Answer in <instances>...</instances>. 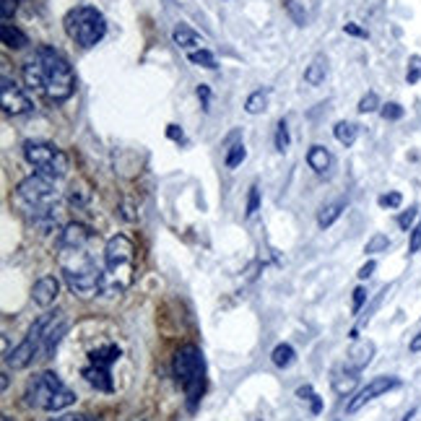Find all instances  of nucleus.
I'll return each instance as SVG.
<instances>
[{"mask_svg":"<svg viewBox=\"0 0 421 421\" xmlns=\"http://www.w3.org/2000/svg\"><path fill=\"white\" fill-rule=\"evenodd\" d=\"M0 102H3V112L6 115H26L34 107L32 99L26 97L21 86L8 76L0 78Z\"/></svg>","mask_w":421,"mask_h":421,"instance_id":"8","label":"nucleus"},{"mask_svg":"<svg viewBox=\"0 0 421 421\" xmlns=\"http://www.w3.org/2000/svg\"><path fill=\"white\" fill-rule=\"evenodd\" d=\"M187 60H190L193 65H198V68H205V71H216V68H218L214 53H211V50H205V47L187 53Z\"/></svg>","mask_w":421,"mask_h":421,"instance_id":"25","label":"nucleus"},{"mask_svg":"<svg viewBox=\"0 0 421 421\" xmlns=\"http://www.w3.org/2000/svg\"><path fill=\"white\" fill-rule=\"evenodd\" d=\"M167 138H169V140H177V143H180V140H185L183 128H180V125H167Z\"/></svg>","mask_w":421,"mask_h":421,"instance_id":"43","label":"nucleus"},{"mask_svg":"<svg viewBox=\"0 0 421 421\" xmlns=\"http://www.w3.org/2000/svg\"><path fill=\"white\" fill-rule=\"evenodd\" d=\"M286 11H289V16L294 19L297 26H304V24H307V13H304V8L297 0H286Z\"/></svg>","mask_w":421,"mask_h":421,"instance_id":"33","label":"nucleus"},{"mask_svg":"<svg viewBox=\"0 0 421 421\" xmlns=\"http://www.w3.org/2000/svg\"><path fill=\"white\" fill-rule=\"evenodd\" d=\"M297 398L310 400V403H312V413H320V411H323V400H320V395L312 390V385H302V388L297 390Z\"/></svg>","mask_w":421,"mask_h":421,"instance_id":"28","label":"nucleus"},{"mask_svg":"<svg viewBox=\"0 0 421 421\" xmlns=\"http://www.w3.org/2000/svg\"><path fill=\"white\" fill-rule=\"evenodd\" d=\"M245 159H247V149H245V143H234V146L229 149L224 164H227V169H237V167L245 162Z\"/></svg>","mask_w":421,"mask_h":421,"instance_id":"26","label":"nucleus"},{"mask_svg":"<svg viewBox=\"0 0 421 421\" xmlns=\"http://www.w3.org/2000/svg\"><path fill=\"white\" fill-rule=\"evenodd\" d=\"M94 239V232L84 224H68V227L60 232V239H57V247L60 250H81L86 247L88 242Z\"/></svg>","mask_w":421,"mask_h":421,"instance_id":"10","label":"nucleus"},{"mask_svg":"<svg viewBox=\"0 0 421 421\" xmlns=\"http://www.w3.org/2000/svg\"><path fill=\"white\" fill-rule=\"evenodd\" d=\"M65 32L81 47H94L104 39L107 34V19L104 13L91 8V6H78L73 11L65 13Z\"/></svg>","mask_w":421,"mask_h":421,"instance_id":"6","label":"nucleus"},{"mask_svg":"<svg viewBox=\"0 0 421 421\" xmlns=\"http://www.w3.org/2000/svg\"><path fill=\"white\" fill-rule=\"evenodd\" d=\"M172 42L180 47V50H187V53H193V50H200L203 47V37L195 32V29H190L187 24H177L172 32Z\"/></svg>","mask_w":421,"mask_h":421,"instance_id":"12","label":"nucleus"},{"mask_svg":"<svg viewBox=\"0 0 421 421\" xmlns=\"http://www.w3.org/2000/svg\"><path fill=\"white\" fill-rule=\"evenodd\" d=\"M195 94H198V99H200V107H203V109H211V86L200 84V86L195 88Z\"/></svg>","mask_w":421,"mask_h":421,"instance_id":"39","label":"nucleus"},{"mask_svg":"<svg viewBox=\"0 0 421 421\" xmlns=\"http://www.w3.org/2000/svg\"><path fill=\"white\" fill-rule=\"evenodd\" d=\"M120 346L118 344H104L102 348H94L91 354H88V359H91V364H97V367L102 369H112V364L120 359Z\"/></svg>","mask_w":421,"mask_h":421,"instance_id":"16","label":"nucleus"},{"mask_svg":"<svg viewBox=\"0 0 421 421\" xmlns=\"http://www.w3.org/2000/svg\"><path fill=\"white\" fill-rule=\"evenodd\" d=\"M357 375L359 372H354V369H348V372H346V377L344 375H338V377H333V388H335V393H341V395H344V393H348V390L354 388V385H357Z\"/></svg>","mask_w":421,"mask_h":421,"instance_id":"27","label":"nucleus"},{"mask_svg":"<svg viewBox=\"0 0 421 421\" xmlns=\"http://www.w3.org/2000/svg\"><path fill=\"white\" fill-rule=\"evenodd\" d=\"M16 8H19V0H3V19L11 21L16 16Z\"/></svg>","mask_w":421,"mask_h":421,"instance_id":"40","label":"nucleus"},{"mask_svg":"<svg viewBox=\"0 0 421 421\" xmlns=\"http://www.w3.org/2000/svg\"><path fill=\"white\" fill-rule=\"evenodd\" d=\"M395 388H400V380L393 377V375H382V377L369 380L367 385L357 393V398L346 406V411H348V413H354V411L364 409L369 400L380 398V395H385V393H390V390H395Z\"/></svg>","mask_w":421,"mask_h":421,"instance_id":"9","label":"nucleus"},{"mask_svg":"<svg viewBox=\"0 0 421 421\" xmlns=\"http://www.w3.org/2000/svg\"><path fill=\"white\" fill-rule=\"evenodd\" d=\"M26 86L39 91L50 102H65L76 91V73L71 63L53 47H39L32 57H26L21 65Z\"/></svg>","mask_w":421,"mask_h":421,"instance_id":"1","label":"nucleus"},{"mask_svg":"<svg viewBox=\"0 0 421 421\" xmlns=\"http://www.w3.org/2000/svg\"><path fill=\"white\" fill-rule=\"evenodd\" d=\"M57 297H60V281L55 279V276H42V279L34 283V289H32L34 304L50 307V304H55Z\"/></svg>","mask_w":421,"mask_h":421,"instance_id":"11","label":"nucleus"},{"mask_svg":"<svg viewBox=\"0 0 421 421\" xmlns=\"http://www.w3.org/2000/svg\"><path fill=\"white\" fill-rule=\"evenodd\" d=\"M380 107H382V104H380V97H377V94H375V91H367L364 97L359 99V112H362V115H369V112H377Z\"/></svg>","mask_w":421,"mask_h":421,"instance_id":"30","label":"nucleus"},{"mask_svg":"<svg viewBox=\"0 0 421 421\" xmlns=\"http://www.w3.org/2000/svg\"><path fill=\"white\" fill-rule=\"evenodd\" d=\"M390 247V239L388 234H372V239L367 242V247H364V252L367 255H375V252H385V250Z\"/></svg>","mask_w":421,"mask_h":421,"instance_id":"31","label":"nucleus"},{"mask_svg":"<svg viewBox=\"0 0 421 421\" xmlns=\"http://www.w3.org/2000/svg\"><path fill=\"white\" fill-rule=\"evenodd\" d=\"M37 354H39V348L24 338L21 344L16 346L11 354L6 357V364H8V367H13V369H26L34 362V357H37Z\"/></svg>","mask_w":421,"mask_h":421,"instance_id":"13","label":"nucleus"},{"mask_svg":"<svg viewBox=\"0 0 421 421\" xmlns=\"http://www.w3.org/2000/svg\"><path fill=\"white\" fill-rule=\"evenodd\" d=\"M289 146H292V138H289V128H286V120H281L279 125H276V151H289Z\"/></svg>","mask_w":421,"mask_h":421,"instance_id":"29","label":"nucleus"},{"mask_svg":"<svg viewBox=\"0 0 421 421\" xmlns=\"http://www.w3.org/2000/svg\"><path fill=\"white\" fill-rule=\"evenodd\" d=\"M60 268L68 281V289L81 297V299H91L97 294L104 292V270L97 265V260L81 250H60Z\"/></svg>","mask_w":421,"mask_h":421,"instance_id":"2","label":"nucleus"},{"mask_svg":"<svg viewBox=\"0 0 421 421\" xmlns=\"http://www.w3.org/2000/svg\"><path fill=\"white\" fill-rule=\"evenodd\" d=\"M8 385H11V377H8V372H3V375H0V388L8 390Z\"/></svg>","mask_w":421,"mask_h":421,"instance_id":"46","label":"nucleus"},{"mask_svg":"<svg viewBox=\"0 0 421 421\" xmlns=\"http://www.w3.org/2000/svg\"><path fill=\"white\" fill-rule=\"evenodd\" d=\"M50 421H99V419H91V416H84V413H65V416H57V419Z\"/></svg>","mask_w":421,"mask_h":421,"instance_id":"44","label":"nucleus"},{"mask_svg":"<svg viewBox=\"0 0 421 421\" xmlns=\"http://www.w3.org/2000/svg\"><path fill=\"white\" fill-rule=\"evenodd\" d=\"M0 39H3V44H6L8 50H24V47L29 44V37H26L19 26H13V24H3Z\"/></svg>","mask_w":421,"mask_h":421,"instance_id":"18","label":"nucleus"},{"mask_svg":"<svg viewBox=\"0 0 421 421\" xmlns=\"http://www.w3.org/2000/svg\"><path fill=\"white\" fill-rule=\"evenodd\" d=\"M344 208H346V200H333V203L323 205V208L317 211V227L320 229L333 227L335 221L341 218V214H344Z\"/></svg>","mask_w":421,"mask_h":421,"instance_id":"20","label":"nucleus"},{"mask_svg":"<svg viewBox=\"0 0 421 421\" xmlns=\"http://www.w3.org/2000/svg\"><path fill=\"white\" fill-rule=\"evenodd\" d=\"M26 403L32 409H42V411H63L68 409L71 403H76V393L68 390L63 385V380L57 377L55 372H39L29 380L26 385Z\"/></svg>","mask_w":421,"mask_h":421,"instance_id":"4","label":"nucleus"},{"mask_svg":"<svg viewBox=\"0 0 421 421\" xmlns=\"http://www.w3.org/2000/svg\"><path fill=\"white\" fill-rule=\"evenodd\" d=\"M333 135L335 140L341 143V146H354L359 138V125H354V122H348V120H341V122H335V128H333Z\"/></svg>","mask_w":421,"mask_h":421,"instance_id":"21","label":"nucleus"},{"mask_svg":"<svg viewBox=\"0 0 421 421\" xmlns=\"http://www.w3.org/2000/svg\"><path fill=\"white\" fill-rule=\"evenodd\" d=\"M377 203H380V208H390V211H395V208H400V203H403V195L400 193H382L377 198Z\"/></svg>","mask_w":421,"mask_h":421,"instance_id":"32","label":"nucleus"},{"mask_svg":"<svg viewBox=\"0 0 421 421\" xmlns=\"http://www.w3.org/2000/svg\"><path fill=\"white\" fill-rule=\"evenodd\" d=\"M307 164H310V169H315L317 174H325L330 169V164H333V156H330V151H328L325 146H312V149L307 151Z\"/></svg>","mask_w":421,"mask_h":421,"instance_id":"17","label":"nucleus"},{"mask_svg":"<svg viewBox=\"0 0 421 421\" xmlns=\"http://www.w3.org/2000/svg\"><path fill=\"white\" fill-rule=\"evenodd\" d=\"M403 112H406V109L400 107L398 102H390V104H382V107H380L382 120H400L403 118Z\"/></svg>","mask_w":421,"mask_h":421,"instance_id":"37","label":"nucleus"},{"mask_svg":"<svg viewBox=\"0 0 421 421\" xmlns=\"http://www.w3.org/2000/svg\"><path fill=\"white\" fill-rule=\"evenodd\" d=\"M325 76H328V60H325V55H315V60L304 71V81L310 86H320L325 84Z\"/></svg>","mask_w":421,"mask_h":421,"instance_id":"19","label":"nucleus"},{"mask_svg":"<svg viewBox=\"0 0 421 421\" xmlns=\"http://www.w3.org/2000/svg\"><path fill=\"white\" fill-rule=\"evenodd\" d=\"M24 159L32 164L34 172L47 177V180H60L68 174V156L55 143H47V140H26Z\"/></svg>","mask_w":421,"mask_h":421,"instance_id":"7","label":"nucleus"},{"mask_svg":"<svg viewBox=\"0 0 421 421\" xmlns=\"http://www.w3.org/2000/svg\"><path fill=\"white\" fill-rule=\"evenodd\" d=\"M372 357H375V344L372 341H357L354 348L348 351V369L362 372L372 362Z\"/></svg>","mask_w":421,"mask_h":421,"instance_id":"15","label":"nucleus"},{"mask_svg":"<svg viewBox=\"0 0 421 421\" xmlns=\"http://www.w3.org/2000/svg\"><path fill=\"white\" fill-rule=\"evenodd\" d=\"M419 78H421V57H419V55H411L406 81H409V84H419Z\"/></svg>","mask_w":421,"mask_h":421,"instance_id":"35","label":"nucleus"},{"mask_svg":"<svg viewBox=\"0 0 421 421\" xmlns=\"http://www.w3.org/2000/svg\"><path fill=\"white\" fill-rule=\"evenodd\" d=\"M344 32H346V34H351V37H367V32H364V29H359L357 24H346Z\"/></svg>","mask_w":421,"mask_h":421,"instance_id":"45","label":"nucleus"},{"mask_svg":"<svg viewBox=\"0 0 421 421\" xmlns=\"http://www.w3.org/2000/svg\"><path fill=\"white\" fill-rule=\"evenodd\" d=\"M411 351H421V333L416 335L413 341H411Z\"/></svg>","mask_w":421,"mask_h":421,"instance_id":"47","label":"nucleus"},{"mask_svg":"<svg viewBox=\"0 0 421 421\" xmlns=\"http://www.w3.org/2000/svg\"><path fill=\"white\" fill-rule=\"evenodd\" d=\"M421 250V218H419V224L411 229V239H409V252L411 255H416Z\"/></svg>","mask_w":421,"mask_h":421,"instance_id":"38","label":"nucleus"},{"mask_svg":"<svg viewBox=\"0 0 421 421\" xmlns=\"http://www.w3.org/2000/svg\"><path fill=\"white\" fill-rule=\"evenodd\" d=\"M258 208H260V187L258 185H252L250 187V193H247V218H252L255 214H258Z\"/></svg>","mask_w":421,"mask_h":421,"instance_id":"36","label":"nucleus"},{"mask_svg":"<svg viewBox=\"0 0 421 421\" xmlns=\"http://www.w3.org/2000/svg\"><path fill=\"white\" fill-rule=\"evenodd\" d=\"M84 380H86L91 388L102 390V393H112L115 390V382H112V369H102L97 364H88L84 372Z\"/></svg>","mask_w":421,"mask_h":421,"instance_id":"14","label":"nucleus"},{"mask_svg":"<svg viewBox=\"0 0 421 421\" xmlns=\"http://www.w3.org/2000/svg\"><path fill=\"white\" fill-rule=\"evenodd\" d=\"M172 369H174V377L180 380V385H183L185 395H187L190 409H195V403L203 395V388H205L203 351H200L198 346H183V348L174 354Z\"/></svg>","mask_w":421,"mask_h":421,"instance_id":"5","label":"nucleus"},{"mask_svg":"<svg viewBox=\"0 0 421 421\" xmlns=\"http://www.w3.org/2000/svg\"><path fill=\"white\" fill-rule=\"evenodd\" d=\"M65 330H68V325H65V323H60L57 328H55V325L50 328V333H47V338H44V344H42V351H39V354H42V359L53 357L55 348H57V346H60V341H63Z\"/></svg>","mask_w":421,"mask_h":421,"instance_id":"22","label":"nucleus"},{"mask_svg":"<svg viewBox=\"0 0 421 421\" xmlns=\"http://www.w3.org/2000/svg\"><path fill=\"white\" fill-rule=\"evenodd\" d=\"M364 302H367V289H364V286H359V289H354V307H351V310L359 312Z\"/></svg>","mask_w":421,"mask_h":421,"instance_id":"41","label":"nucleus"},{"mask_svg":"<svg viewBox=\"0 0 421 421\" xmlns=\"http://www.w3.org/2000/svg\"><path fill=\"white\" fill-rule=\"evenodd\" d=\"M270 359H273V364L279 369H289L294 362H297V351H294V346H289V344H279L273 348Z\"/></svg>","mask_w":421,"mask_h":421,"instance_id":"23","label":"nucleus"},{"mask_svg":"<svg viewBox=\"0 0 421 421\" xmlns=\"http://www.w3.org/2000/svg\"><path fill=\"white\" fill-rule=\"evenodd\" d=\"M135 279V247L125 234H115L104 247V292L122 294Z\"/></svg>","mask_w":421,"mask_h":421,"instance_id":"3","label":"nucleus"},{"mask_svg":"<svg viewBox=\"0 0 421 421\" xmlns=\"http://www.w3.org/2000/svg\"><path fill=\"white\" fill-rule=\"evenodd\" d=\"M265 109H268V91H263V88L252 91L247 102H245V112L247 115H263Z\"/></svg>","mask_w":421,"mask_h":421,"instance_id":"24","label":"nucleus"},{"mask_svg":"<svg viewBox=\"0 0 421 421\" xmlns=\"http://www.w3.org/2000/svg\"><path fill=\"white\" fill-rule=\"evenodd\" d=\"M416 218H419V208H416V205H411L409 211H403V214L398 216V227L403 229V232H411Z\"/></svg>","mask_w":421,"mask_h":421,"instance_id":"34","label":"nucleus"},{"mask_svg":"<svg viewBox=\"0 0 421 421\" xmlns=\"http://www.w3.org/2000/svg\"><path fill=\"white\" fill-rule=\"evenodd\" d=\"M375 268H377V263H375V260H367V263H364V265H362V268H359V279L362 281H367L369 276H372V273H375Z\"/></svg>","mask_w":421,"mask_h":421,"instance_id":"42","label":"nucleus"}]
</instances>
